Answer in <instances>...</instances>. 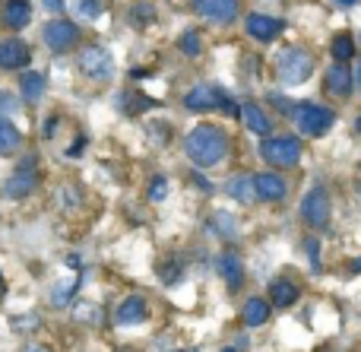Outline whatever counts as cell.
I'll return each mask as SVG.
<instances>
[{"mask_svg": "<svg viewBox=\"0 0 361 352\" xmlns=\"http://www.w3.org/2000/svg\"><path fill=\"white\" fill-rule=\"evenodd\" d=\"M222 352H238V349H222Z\"/></svg>", "mask_w": 361, "mask_h": 352, "instance_id": "7bdbcfd3", "label": "cell"}, {"mask_svg": "<svg viewBox=\"0 0 361 352\" xmlns=\"http://www.w3.org/2000/svg\"><path fill=\"white\" fill-rule=\"evenodd\" d=\"M206 226H209V235H216V238H225V241H231V238L238 235V222H235V216L225 213V210L212 213V219L206 222Z\"/></svg>", "mask_w": 361, "mask_h": 352, "instance_id": "cb8c5ba5", "label": "cell"}, {"mask_svg": "<svg viewBox=\"0 0 361 352\" xmlns=\"http://www.w3.org/2000/svg\"><path fill=\"white\" fill-rule=\"evenodd\" d=\"M352 83H355V76H352V70L345 67L343 61L333 63V67L326 70V76H324V86H326V92H330L333 99H349Z\"/></svg>", "mask_w": 361, "mask_h": 352, "instance_id": "5bb4252c", "label": "cell"}, {"mask_svg": "<svg viewBox=\"0 0 361 352\" xmlns=\"http://www.w3.org/2000/svg\"><path fill=\"white\" fill-rule=\"evenodd\" d=\"M301 219H305V226L311 229H326L330 226V216H333V207H330V194H326V188H311L305 197H301V207H298Z\"/></svg>", "mask_w": 361, "mask_h": 352, "instance_id": "52a82bcc", "label": "cell"}, {"mask_svg": "<svg viewBox=\"0 0 361 352\" xmlns=\"http://www.w3.org/2000/svg\"><path fill=\"white\" fill-rule=\"evenodd\" d=\"M358 270H361V257L355 260V264H352V273H358Z\"/></svg>", "mask_w": 361, "mask_h": 352, "instance_id": "f35d334b", "label": "cell"}, {"mask_svg": "<svg viewBox=\"0 0 361 352\" xmlns=\"http://www.w3.org/2000/svg\"><path fill=\"white\" fill-rule=\"evenodd\" d=\"M76 63H80V73L92 83H108L114 76V57L105 44H86Z\"/></svg>", "mask_w": 361, "mask_h": 352, "instance_id": "5b68a950", "label": "cell"}, {"mask_svg": "<svg viewBox=\"0 0 361 352\" xmlns=\"http://www.w3.org/2000/svg\"><path fill=\"white\" fill-rule=\"evenodd\" d=\"M44 76L35 73V70H25L23 76H19V92H23V102H29V105H35V102H42L44 95Z\"/></svg>", "mask_w": 361, "mask_h": 352, "instance_id": "44dd1931", "label": "cell"}, {"mask_svg": "<svg viewBox=\"0 0 361 352\" xmlns=\"http://www.w3.org/2000/svg\"><path fill=\"white\" fill-rule=\"evenodd\" d=\"M352 76H355V83H358V89H361V61H358V67H355V73H352Z\"/></svg>", "mask_w": 361, "mask_h": 352, "instance_id": "74e56055", "label": "cell"}, {"mask_svg": "<svg viewBox=\"0 0 361 352\" xmlns=\"http://www.w3.org/2000/svg\"><path fill=\"white\" fill-rule=\"evenodd\" d=\"M184 108H187V111H212V108H222V111L231 114V118L238 114L235 102H231L219 86H209V83H200V86H193L190 92L184 95Z\"/></svg>", "mask_w": 361, "mask_h": 352, "instance_id": "8992f818", "label": "cell"}, {"mask_svg": "<svg viewBox=\"0 0 361 352\" xmlns=\"http://www.w3.org/2000/svg\"><path fill=\"white\" fill-rule=\"evenodd\" d=\"M13 327H16V330H23V327H38V317H16V321H13Z\"/></svg>", "mask_w": 361, "mask_h": 352, "instance_id": "836d02e7", "label": "cell"}, {"mask_svg": "<svg viewBox=\"0 0 361 352\" xmlns=\"http://www.w3.org/2000/svg\"><path fill=\"white\" fill-rule=\"evenodd\" d=\"M241 321L247 324V327H263V324L269 321V302H263L260 296L247 298L241 308Z\"/></svg>", "mask_w": 361, "mask_h": 352, "instance_id": "7402d4cb", "label": "cell"}, {"mask_svg": "<svg viewBox=\"0 0 361 352\" xmlns=\"http://www.w3.org/2000/svg\"><path fill=\"white\" fill-rule=\"evenodd\" d=\"M165 197H169V178L156 175L152 178V184H149V200L159 203V200H165Z\"/></svg>", "mask_w": 361, "mask_h": 352, "instance_id": "f546056e", "label": "cell"}, {"mask_svg": "<svg viewBox=\"0 0 361 352\" xmlns=\"http://www.w3.org/2000/svg\"><path fill=\"white\" fill-rule=\"evenodd\" d=\"M330 54L336 57V61H352V57H355V42H352V35H336L333 38V44H330Z\"/></svg>", "mask_w": 361, "mask_h": 352, "instance_id": "4316f807", "label": "cell"}, {"mask_svg": "<svg viewBox=\"0 0 361 352\" xmlns=\"http://www.w3.org/2000/svg\"><path fill=\"white\" fill-rule=\"evenodd\" d=\"M35 188H38V169H35V156H25L23 162H19V169L13 171L10 178H6V184H4V194L10 197V200H25V197H29Z\"/></svg>", "mask_w": 361, "mask_h": 352, "instance_id": "9c48e42d", "label": "cell"}, {"mask_svg": "<svg viewBox=\"0 0 361 352\" xmlns=\"http://www.w3.org/2000/svg\"><path fill=\"white\" fill-rule=\"evenodd\" d=\"M355 131L361 133V114H358V121H355Z\"/></svg>", "mask_w": 361, "mask_h": 352, "instance_id": "ab89813d", "label": "cell"}, {"mask_svg": "<svg viewBox=\"0 0 361 352\" xmlns=\"http://www.w3.org/2000/svg\"><path fill=\"white\" fill-rule=\"evenodd\" d=\"M23 352H51L48 346H42V343H29V346H25Z\"/></svg>", "mask_w": 361, "mask_h": 352, "instance_id": "d590c367", "label": "cell"}, {"mask_svg": "<svg viewBox=\"0 0 361 352\" xmlns=\"http://www.w3.org/2000/svg\"><path fill=\"white\" fill-rule=\"evenodd\" d=\"M159 277H162V283L175 286L178 279H180V260H178V257H171L169 264H162V267H159Z\"/></svg>", "mask_w": 361, "mask_h": 352, "instance_id": "f1b7e54d", "label": "cell"}, {"mask_svg": "<svg viewBox=\"0 0 361 352\" xmlns=\"http://www.w3.org/2000/svg\"><path fill=\"white\" fill-rule=\"evenodd\" d=\"M260 156L273 169H295L301 162V140L298 137H263Z\"/></svg>", "mask_w": 361, "mask_h": 352, "instance_id": "277c9868", "label": "cell"}, {"mask_svg": "<svg viewBox=\"0 0 361 352\" xmlns=\"http://www.w3.org/2000/svg\"><path fill=\"white\" fill-rule=\"evenodd\" d=\"M311 73H314V54L307 48H301V44H288V48H282L276 54V76L286 86H301V83L311 80Z\"/></svg>", "mask_w": 361, "mask_h": 352, "instance_id": "7a4b0ae2", "label": "cell"}, {"mask_svg": "<svg viewBox=\"0 0 361 352\" xmlns=\"http://www.w3.org/2000/svg\"><path fill=\"white\" fill-rule=\"evenodd\" d=\"M23 108V102L16 99L13 92H6V89H0V114H13Z\"/></svg>", "mask_w": 361, "mask_h": 352, "instance_id": "4dcf8cb0", "label": "cell"}, {"mask_svg": "<svg viewBox=\"0 0 361 352\" xmlns=\"http://www.w3.org/2000/svg\"><path fill=\"white\" fill-rule=\"evenodd\" d=\"M333 124H336V114L326 105L298 102V108H295V127H298L305 137H324V133L333 131Z\"/></svg>", "mask_w": 361, "mask_h": 352, "instance_id": "3957f363", "label": "cell"}, {"mask_svg": "<svg viewBox=\"0 0 361 352\" xmlns=\"http://www.w3.org/2000/svg\"><path fill=\"white\" fill-rule=\"evenodd\" d=\"M241 118H244V127H247L250 133H257V137H269V131H273L269 114L263 111L257 102H244V105H241Z\"/></svg>", "mask_w": 361, "mask_h": 352, "instance_id": "ac0fdd59", "label": "cell"}, {"mask_svg": "<svg viewBox=\"0 0 361 352\" xmlns=\"http://www.w3.org/2000/svg\"><path fill=\"white\" fill-rule=\"evenodd\" d=\"M175 352H200V349H175Z\"/></svg>", "mask_w": 361, "mask_h": 352, "instance_id": "b9f144b4", "label": "cell"}, {"mask_svg": "<svg viewBox=\"0 0 361 352\" xmlns=\"http://www.w3.org/2000/svg\"><path fill=\"white\" fill-rule=\"evenodd\" d=\"M76 317H80V321H92V324H99V321H102V311H95V305H82V308L76 311Z\"/></svg>", "mask_w": 361, "mask_h": 352, "instance_id": "1f68e13d", "label": "cell"}, {"mask_svg": "<svg viewBox=\"0 0 361 352\" xmlns=\"http://www.w3.org/2000/svg\"><path fill=\"white\" fill-rule=\"evenodd\" d=\"M361 0H336V6H343V10H352V6H358Z\"/></svg>", "mask_w": 361, "mask_h": 352, "instance_id": "8d00e7d4", "label": "cell"}, {"mask_svg": "<svg viewBox=\"0 0 361 352\" xmlns=\"http://www.w3.org/2000/svg\"><path fill=\"white\" fill-rule=\"evenodd\" d=\"M178 51L184 57H200V54H203V38H200V32L197 29H184V32H180Z\"/></svg>", "mask_w": 361, "mask_h": 352, "instance_id": "d4e9b609", "label": "cell"}, {"mask_svg": "<svg viewBox=\"0 0 361 352\" xmlns=\"http://www.w3.org/2000/svg\"><path fill=\"white\" fill-rule=\"evenodd\" d=\"M82 146H86V137H80V140H76V143L67 150V156H70V159H76V156H80V152H82Z\"/></svg>", "mask_w": 361, "mask_h": 352, "instance_id": "e575fe53", "label": "cell"}, {"mask_svg": "<svg viewBox=\"0 0 361 352\" xmlns=\"http://www.w3.org/2000/svg\"><path fill=\"white\" fill-rule=\"evenodd\" d=\"M146 317H149V305H146L143 296H127L124 302L118 305V311H114V321H118L121 327H133V324H143Z\"/></svg>", "mask_w": 361, "mask_h": 352, "instance_id": "9a60e30c", "label": "cell"}, {"mask_svg": "<svg viewBox=\"0 0 361 352\" xmlns=\"http://www.w3.org/2000/svg\"><path fill=\"white\" fill-rule=\"evenodd\" d=\"M23 150V131L6 114H0V156H13Z\"/></svg>", "mask_w": 361, "mask_h": 352, "instance_id": "ffe728a7", "label": "cell"}, {"mask_svg": "<svg viewBox=\"0 0 361 352\" xmlns=\"http://www.w3.org/2000/svg\"><path fill=\"white\" fill-rule=\"evenodd\" d=\"M225 190H228L231 200L238 203H254L257 194H254V178L250 175H231L228 184H225Z\"/></svg>", "mask_w": 361, "mask_h": 352, "instance_id": "603a6c76", "label": "cell"}, {"mask_svg": "<svg viewBox=\"0 0 361 352\" xmlns=\"http://www.w3.org/2000/svg\"><path fill=\"white\" fill-rule=\"evenodd\" d=\"M244 32H247L254 42L269 44V42H276V38L286 32V23L276 19V16H267V13H250V16L244 19Z\"/></svg>", "mask_w": 361, "mask_h": 352, "instance_id": "30bf717a", "label": "cell"}, {"mask_svg": "<svg viewBox=\"0 0 361 352\" xmlns=\"http://www.w3.org/2000/svg\"><path fill=\"white\" fill-rule=\"evenodd\" d=\"M0 23L10 32L25 29V25L32 23V4L29 0H6L4 10H0Z\"/></svg>", "mask_w": 361, "mask_h": 352, "instance_id": "2e32d148", "label": "cell"}, {"mask_svg": "<svg viewBox=\"0 0 361 352\" xmlns=\"http://www.w3.org/2000/svg\"><path fill=\"white\" fill-rule=\"evenodd\" d=\"M76 289H80V279H76V277L73 279H61V283L51 289V302L63 308V305H70V298L76 296Z\"/></svg>", "mask_w": 361, "mask_h": 352, "instance_id": "484cf974", "label": "cell"}, {"mask_svg": "<svg viewBox=\"0 0 361 352\" xmlns=\"http://www.w3.org/2000/svg\"><path fill=\"white\" fill-rule=\"evenodd\" d=\"M32 51L23 38H4L0 42V70H23L29 67Z\"/></svg>", "mask_w": 361, "mask_h": 352, "instance_id": "4fadbf2b", "label": "cell"}, {"mask_svg": "<svg viewBox=\"0 0 361 352\" xmlns=\"http://www.w3.org/2000/svg\"><path fill=\"white\" fill-rule=\"evenodd\" d=\"M298 286L292 283V279H273L269 283V305L273 308H292L295 302H298Z\"/></svg>", "mask_w": 361, "mask_h": 352, "instance_id": "d6986e66", "label": "cell"}, {"mask_svg": "<svg viewBox=\"0 0 361 352\" xmlns=\"http://www.w3.org/2000/svg\"><path fill=\"white\" fill-rule=\"evenodd\" d=\"M216 270H219V277L225 279V286H228V289H241V286H244V264H241V257H238V254H231V251L219 254Z\"/></svg>", "mask_w": 361, "mask_h": 352, "instance_id": "e0dca14e", "label": "cell"}, {"mask_svg": "<svg viewBox=\"0 0 361 352\" xmlns=\"http://www.w3.org/2000/svg\"><path fill=\"white\" fill-rule=\"evenodd\" d=\"M70 6L80 19H99L105 13V0H73Z\"/></svg>", "mask_w": 361, "mask_h": 352, "instance_id": "83f0119b", "label": "cell"}, {"mask_svg": "<svg viewBox=\"0 0 361 352\" xmlns=\"http://www.w3.org/2000/svg\"><path fill=\"white\" fill-rule=\"evenodd\" d=\"M241 0H197V13L212 25H231L238 19Z\"/></svg>", "mask_w": 361, "mask_h": 352, "instance_id": "8fae6325", "label": "cell"}, {"mask_svg": "<svg viewBox=\"0 0 361 352\" xmlns=\"http://www.w3.org/2000/svg\"><path fill=\"white\" fill-rule=\"evenodd\" d=\"M42 38H44V44H48V51L67 54V51L80 42V25H76L73 19H51V23H44Z\"/></svg>", "mask_w": 361, "mask_h": 352, "instance_id": "ba28073f", "label": "cell"}, {"mask_svg": "<svg viewBox=\"0 0 361 352\" xmlns=\"http://www.w3.org/2000/svg\"><path fill=\"white\" fill-rule=\"evenodd\" d=\"M42 4H44V10H48V13H61L70 0H42Z\"/></svg>", "mask_w": 361, "mask_h": 352, "instance_id": "d6a6232c", "label": "cell"}, {"mask_svg": "<svg viewBox=\"0 0 361 352\" xmlns=\"http://www.w3.org/2000/svg\"><path fill=\"white\" fill-rule=\"evenodd\" d=\"M0 296H4V273H0Z\"/></svg>", "mask_w": 361, "mask_h": 352, "instance_id": "60d3db41", "label": "cell"}, {"mask_svg": "<svg viewBox=\"0 0 361 352\" xmlns=\"http://www.w3.org/2000/svg\"><path fill=\"white\" fill-rule=\"evenodd\" d=\"M228 150H231L228 133L216 124H197L184 140V152L197 169H216V165H222Z\"/></svg>", "mask_w": 361, "mask_h": 352, "instance_id": "6da1fadb", "label": "cell"}, {"mask_svg": "<svg viewBox=\"0 0 361 352\" xmlns=\"http://www.w3.org/2000/svg\"><path fill=\"white\" fill-rule=\"evenodd\" d=\"M254 194H257V200L279 203L288 194V181L279 171H260V175H254Z\"/></svg>", "mask_w": 361, "mask_h": 352, "instance_id": "7c38bea8", "label": "cell"}]
</instances>
